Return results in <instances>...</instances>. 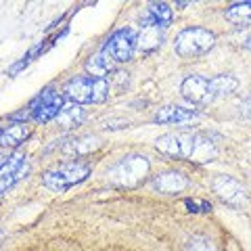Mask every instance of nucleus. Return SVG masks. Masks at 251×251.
I'll use <instances>...</instances> for the list:
<instances>
[{"label": "nucleus", "instance_id": "nucleus-17", "mask_svg": "<svg viewBox=\"0 0 251 251\" xmlns=\"http://www.w3.org/2000/svg\"><path fill=\"white\" fill-rule=\"evenodd\" d=\"M82 120H84V109L75 103L63 107L59 117H57L59 126H63V128H75V126L82 124Z\"/></svg>", "mask_w": 251, "mask_h": 251}, {"label": "nucleus", "instance_id": "nucleus-13", "mask_svg": "<svg viewBox=\"0 0 251 251\" xmlns=\"http://www.w3.org/2000/svg\"><path fill=\"white\" fill-rule=\"evenodd\" d=\"M153 186L159 193L176 195V193L184 191V188L188 186V180L182 174H180V172H163V174L153 178Z\"/></svg>", "mask_w": 251, "mask_h": 251}, {"label": "nucleus", "instance_id": "nucleus-7", "mask_svg": "<svg viewBox=\"0 0 251 251\" xmlns=\"http://www.w3.org/2000/svg\"><path fill=\"white\" fill-rule=\"evenodd\" d=\"M63 107H65V97L54 92L52 88H46L38 94L34 99V103L29 105V115L34 117V122L46 124L50 120H57Z\"/></svg>", "mask_w": 251, "mask_h": 251}, {"label": "nucleus", "instance_id": "nucleus-18", "mask_svg": "<svg viewBox=\"0 0 251 251\" xmlns=\"http://www.w3.org/2000/svg\"><path fill=\"white\" fill-rule=\"evenodd\" d=\"M226 19L237 25H245L251 21V2H237L226 11Z\"/></svg>", "mask_w": 251, "mask_h": 251}, {"label": "nucleus", "instance_id": "nucleus-19", "mask_svg": "<svg viewBox=\"0 0 251 251\" xmlns=\"http://www.w3.org/2000/svg\"><path fill=\"white\" fill-rule=\"evenodd\" d=\"M97 147H99V138L97 136H82V138L72 140V143L65 147V151L67 153H75V155H84V153H90L92 149H97Z\"/></svg>", "mask_w": 251, "mask_h": 251}, {"label": "nucleus", "instance_id": "nucleus-23", "mask_svg": "<svg viewBox=\"0 0 251 251\" xmlns=\"http://www.w3.org/2000/svg\"><path fill=\"white\" fill-rule=\"evenodd\" d=\"M243 46H245V49H249V50H251V31H249V34L245 36V40H243Z\"/></svg>", "mask_w": 251, "mask_h": 251}, {"label": "nucleus", "instance_id": "nucleus-2", "mask_svg": "<svg viewBox=\"0 0 251 251\" xmlns=\"http://www.w3.org/2000/svg\"><path fill=\"white\" fill-rule=\"evenodd\" d=\"M237 88H239V80L232 75H216L211 80L203 75H188L182 82V86H180V92L193 105H209L220 97L232 94Z\"/></svg>", "mask_w": 251, "mask_h": 251}, {"label": "nucleus", "instance_id": "nucleus-14", "mask_svg": "<svg viewBox=\"0 0 251 251\" xmlns=\"http://www.w3.org/2000/svg\"><path fill=\"white\" fill-rule=\"evenodd\" d=\"M163 42V29L151 25V23H143V31L136 36V49L140 52H151Z\"/></svg>", "mask_w": 251, "mask_h": 251}, {"label": "nucleus", "instance_id": "nucleus-20", "mask_svg": "<svg viewBox=\"0 0 251 251\" xmlns=\"http://www.w3.org/2000/svg\"><path fill=\"white\" fill-rule=\"evenodd\" d=\"M186 251H218L214 241H209L207 237H193L188 241Z\"/></svg>", "mask_w": 251, "mask_h": 251}, {"label": "nucleus", "instance_id": "nucleus-10", "mask_svg": "<svg viewBox=\"0 0 251 251\" xmlns=\"http://www.w3.org/2000/svg\"><path fill=\"white\" fill-rule=\"evenodd\" d=\"M214 193L224 203L234 205V207H239V205H243V203H247L245 188H243V184L239 182V180H234L232 176H226V174L216 176L214 178Z\"/></svg>", "mask_w": 251, "mask_h": 251}, {"label": "nucleus", "instance_id": "nucleus-21", "mask_svg": "<svg viewBox=\"0 0 251 251\" xmlns=\"http://www.w3.org/2000/svg\"><path fill=\"white\" fill-rule=\"evenodd\" d=\"M184 205L191 214H207V211H211V203L205 199H184Z\"/></svg>", "mask_w": 251, "mask_h": 251}, {"label": "nucleus", "instance_id": "nucleus-25", "mask_svg": "<svg viewBox=\"0 0 251 251\" xmlns=\"http://www.w3.org/2000/svg\"><path fill=\"white\" fill-rule=\"evenodd\" d=\"M0 134H2V128H0Z\"/></svg>", "mask_w": 251, "mask_h": 251}, {"label": "nucleus", "instance_id": "nucleus-9", "mask_svg": "<svg viewBox=\"0 0 251 251\" xmlns=\"http://www.w3.org/2000/svg\"><path fill=\"white\" fill-rule=\"evenodd\" d=\"M29 172V161L25 155H11L0 166V195L15 186Z\"/></svg>", "mask_w": 251, "mask_h": 251}, {"label": "nucleus", "instance_id": "nucleus-16", "mask_svg": "<svg viewBox=\"0 0 251 251\" xmlns=\"http://www.w3.org/2000/svg\"><path fill=\"white\" fill-rule=\"evenodd\" d=\"M143 23H151V25H157L161 29H166L172 23V9L166 2H153L149 4L147 17L143 19Z\"/></svg>", "mask_w": 251, "mask_h": 251}, {"label": "nucleus", "instance_id": "nucleus-4", "mask_svg": "<svg viewBox=\"0 0 251 251\" xmlns=\"http://www.w3.org/2000/svg\"><path fill=\"white\" fill-rule=\"evenodd\" d=\"M151 172V163L143 155H126L120 161L107 170V176L117 186H138Z\"/></svg>", "mask_w": 251, "mask_h": 251}, {"label": "nucleus", "instance_id": "nucleus-11", "mask_svg": "<svg viewBox=\"0 0 251 251\" xmlns=\"http://www.w3.org/2000/svg\"><path fill=\"white\" fill-rule=\"evenodd\" d=\"M86 72L90 74V77H103L105 80L109 74H115V59L107 52V49H100L86 61Z\"/></svg>", "mask_w": 251, "mask_h": 251}, {"label": "nucleus", "instance_id": "nucleus-12", "mask_svg": "<svg viewBox=\"0 0 251 251\" xmlns=\"http://www.w3.org/2000/svg\"><path fill=\"white\" fill-rule=\"evenodd\" d=\"M199 113L195 109H186V107H178V105H168L161 107L159 111L155 113L153 120L157 124H182V122H191L195 120Z\"/></svg>", "mask_w": 251, "mask_h": 251}, {"label": "nucleus", "instance_id": "nucleus-6", "mask_svg": "<svg viewBox=\"0 0 251 251\" xmlns=\"http://www.w3.org/2000/svg\"><path fill=\"white\" fill-rule=\"evenodd\" d=\"M216 44V36L203 27H188L180 31L174 42V50L180 57H201L209 52Z\"/></svg>", "mask_w": 251, "mask_h": 251}, {"label": "nucleus", "instance_id": "nucleus-15", "mask_svg": "<svg viewBox=\"0 0 251 251\" xmlns=\"http://www.w3.org/2000/svg\"><path fill=\"white\" fill-rule=\"evenodd\" d=\"M27 136H29V126L25 122L11 124V126H6V128H2L0 145L2 147H19L21 143H25Z\"/></svg>", "mask_w": 251, "mask_h": 251}, {"label": "nucleus", "instance_id": "nucleus-8", "mask_svg": "<svg viewBox=\"0 0 251 251\" xmlns=\"http://www.w3.org/2000/svg\"><path fill=\"white\" fill-rule=\"evenodd\" d=\"M107 49V52L115 59V63H126L132 59V54L136 52V34L132 27H122L113 31V36L107 40V44L103 46Z\"/></svg>", "mask_w": 251, "mask_h": 251}, {"label": "nucleus", "instance_id": "nucleus-5", "mask_svg": "<svg viewBox=\"0 0 251 251\" xmlns=\"http://www.w3.org/2000/svg\"><path fill=\"white\" fill-rule=\"evenodd\" d=\"M90 176V166L84 161H69L63 163V166H57L49 170L42 178V182L46 188H50L54 193H63L67 188H72L75 184L84 182L86 178Z\"/></svg>", "mask_w": 251, "mask_h": 251}, {"label": "nucleus", "instance_id": "nucleus-22", "mask_svg": "<svg viewBox=\"0 0 251 251\" xmlns=\"http://www.w3.org/2000/svg\"><path fill=\"white\" fill-rule=\"evenodd\" d=\"M241 113L245 115V117H251V97L247 100H243L241 103Z\"/></svg>", "mask_w": 251, "mask_h": 251}, {"label": "nucleus", "instance_id": "nucleus-1", "mask_svg": "<svg viewBox=\"0 0 251 251\" xmlns=\"http://www.w3.org/2000/svg\"><path fill=\"white\" fill-rule=\"evenodd\" d=\"M155 149L168 157H178V159H211L216 155V149L209 140L201 138L193 132H172L163 134L155 140Z\"/></svg>", "mask_w": 251, "mask_h": 251}, {"label": "nucleus", "instance_id": "nucleus-24", "mask_svg": "<svg viewBox=\"0 0 251 251\" xmlns=\"http://www.w3.org/2000/svg\"><path fill=\"white\" fill-rule=\"evenodd\" d=\"M0 239H2V230H0Z\"/></svg>", "mask_w": 251, "mask_h": 251}, {"label": "nucleus", "instance_id": "nucleus-3", "mask_svg": "<svg viewBox=\"0 0 251 251\" xmlns=\"http://www.w3.org/2000/svg\"><path fill=\"white\" fill-rule=\"evenodd\" d=\"M111 84L105 77H74L65 84V97L75 105H90V103H105L109 99Z\"/></svg>", "mask_w": 251, "mask_h": 251}]
</instances>
